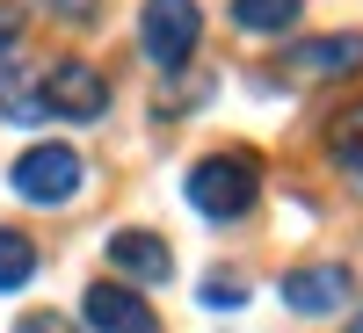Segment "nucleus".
I'll return each instance as SVG.
<instances>
[{
	"instance_id": "obj_1",
	"label": "nucleus",
	"mask_w": 363,
	"mask_h": 333,
	"mask_svg": "<svg viewBox=\"0 0 363 333\" xmlns=\"http://www.w3.org/2000/svg\"><path fill=\"white\" fill-rule=\"evenodd\" d=\"M262 196V160L247 153V145H225V153H203L196 174H189V203L203 210V218H247Z\"/></svg>"
},
{
	"instance_id": "obj_2",
	"label": "nucleus",
	"mask_w": 363,
	"mask_h": 333,
	"mask_svg": "<svg viewBox=\"0 0 363 333\" xmlns=\"http://www.w3.org/2000/svg\"><path fill=\"white\" fill-rule=\"evenodd\" d=\"M196 44H203V8H196V0H145V8H138V51L153 58L160 73L189 66Z\"/></svg>"
},
{
	"instance_id": "obj_3",
	"label": "nucleus",
	"mask_w": 363,
	"mask_h": 333,
	"mask_svg": "<svg viewBox=\"0 0 363 333\" xmlns=\"http://www.w3.org/2000/svg\"><path fill=\"white\" fill-rule=\"evenodd\" d=\"M37 109L44 116H66V124H102L109 116V73L95 58H58L37 87Z\"/></svg>"
},
{
	"instance_id": "obj_4",
	"label": "nucleus",
	"mask_w": 363,
	"mask_h": 333,
	"mask_svg": "<svg viewBox=\"0 0 363 333\" xmlns=\"http://www.w3.org/2000/svg\"><path fill=\"white\" fill-rule=\"evenodd\" d=\"M80 181H87V167H80L73 145H29V153L15 160V174H8V189L22 203H73Z\"/></svg>"
},
{
	"instance_id": "obj_5",
	"label": "nucleus",
	"mask_w": 363,
	"mask_h": 333,
	"mask_svg": "<svg viewBox=\"0 0 363 333\" xmlns=\"http://www.w3.org/2000/svg\"><path fill=\"white\" fill-rule=\"evenodd\" d=\"M277 297L298 312V319H327L349 305V268L342 261H313V268H291V276L277 283Z\"/></svg>"
},
{
	"instance_id": "obj_6",
	"label": "nucleus",
	"mask_w": 363,
	"mask_h": 333,
	"mask_svg": "<svg viewBox=\"0 0 363 333\" xmlns=\"http://www.w3.org/2000/svg\"><path fill=\"white\" fill-rule=\"evenodd\" d=\"M109 276H124V283H167L174 276V254H167V239L160 232H145V225H124V232H109Z\"/></svg>"
},
{
	"instance_id": "obj_7",
	"label": "nucleus",
	"mask_w": 363,
	"mask_h": 333,
	"mask_svg": "<svg viewBox=\"0 0 363 333\" xmlns=\"http://www.w3.org/2000/svg\"><path fill=\"white\" fill-rule=\"evenodd\" d=\"M80 319L95 326V333H160L153 305H145L131 283H95V290L80 297Z\"/></svg>"
},
{
	"instance_id": "obj_8",
	"label": "nucleus",
	"mask_w": 363,
	"mask_h": 333,
	"mask_svg": "<svg viewBox=\"0 0 363 333\" xmlns=\"http://www.w3.org/2000/svg\"><path fill=\"white\" fill-rule=\"evenodd\" d=\"M298 73H313V80H335V73H363V37L349 29V37H313V44H298Z\"/></svg>"
},
{
	"instance_id": "obj_9",
	"label": "nucleus",
	"mask_w": 363,
	"mask_h": 333,
	"mask_svg": "<svg viewBox=\"0 0 363 333\" xmlns=\"http://www.w3.org/2000/svg\"><path fill=\"white\" fill-rule=\"evenodd\" d=\"M298 8H306V0H233V22L255 29V37H284L298 22Z\"/></svg>"
},
{
	"instance_id": "obj_10",
	"label": "nucleus",
	"mask_w": 363,
	"mask_h": 333,
	"mask_svg": "<svg viewBox=\"0 0 363 333\" xmlns=\"http://www.w3.org/2000/svg\"><path fill=\"white\" fill-rule=\"evenodd\" d=\"M29 276H37V239L15 232V225H0V290H22Z\"/></svg>"
},
{
	"instance_id": "obj_11",
	"label": "nucleus",
	"mask_w": 363,
	"mask_h": 333,
	"mask_svg": "<svg viewBox=\"0 0 363 333\" xmlns=\"http://www.w3.org/2000/svg\"><path fill=\"white\" fill-rule=\"evenodd\" d=\"M240 297H247V283H240V276H225V268H218V276H203V305H211V312H218V305L233 312Z\"/></svg>"
},
{
	"instance_id": "obj_12",
	"label": "nucleus",
	"mask_w": 363,
	"mask_h": 333,
	"mask_svg": "<svg viewBox=\"0 0 363 333\" xmlns=\"http://www.w3.org/2000/svg\"><path fill=\"white\" fill-rule=\"evenodd\" d=\"M15 44H22V8H15V0H0V66H8Z\"/></svg>"
},
{
	"instance_id": "obj_13",
	"label": "nucleus",
	"mask_w": 363,
	"mask_h": 333,
	"mask_svg": "<svg viewBox=\"0 0 363 333\" xmlns=\"http://www.w3.org/2000/svg\"><path fill=\"white\" fill-rule=\"evenodd\" d=\"M15 333H73V319H58V312H22Z\"/></svg>"
},
{
	"instance_id": "obj_14",
	"label": "nucleus",
	"mask_w": 363,
	"mask_h": 333,
	"mask_svg": "<svg viewBox=\"0 0 363 333\" xmlns=\"http://www.w3.org/2000/svg\"><path fill=\"white\" fill-rule=\"evenodd\" d=\"M335 153H342V167L356 174V189H363V131H342V138H335Z\"/></svg>"
},
{
	"instance_id": "obj_15",
	"label": "nucleus",
	"mask_w": 363,
	"mask_h": 333,
	"mask_svg": "<svg viewBox=\"0 0 363 333\" xmlns=\"http://www.w3.org/2000/svg\"><path fill=\"white\" fill-rule=\"evenodd\" d=\"M51 15H66V22H95V0H44Z\"/></svg>"
}]
</instances>
